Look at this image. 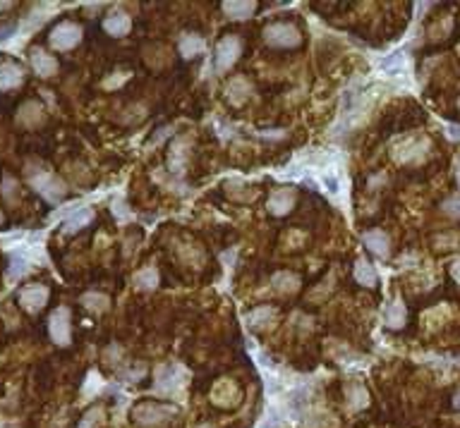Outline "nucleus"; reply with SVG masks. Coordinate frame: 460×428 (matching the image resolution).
Here are the masks:
<instances>
[{
  "label": "nucleus",
  "mask_w": 460,
  "mask_h": 428,
  "mask_svg": "<svg viewBox=\"0 0 460 428\" xmlns=\"http://www.w3.org/2000/svg\"><path fill=\"white\" fill-rule=\"evenodd\" d=\"M27 179H29V184L36 189V194H41L48 204H58V201L65 199V194H67L65 182L55 172L46 170V168H41V165L36 168V163H27Z\"/></svg>",
  "instance_id": "nucleus-1"
},
{
  "label": "nucleus",
  "mask_w": 460,
  "mask_h": 428,
  "mask_svg": "<svg viewBox=\"0 0 460 428\" xmlns=\"http://www.w3.org/2000/svg\"><path fill=\"white\" fill-rule=\"evenodd\" d=\"M187 378H189V371L182 364H161L156 369L154 392L164 397H175L187 385Z\"/></svg>",
  "instance_id": "nucleus-2"
},
{
  "label": "nucleus",
  "mask_w": 460,
  "mask_h": 428,
  "mask_svg": "<svg viewBox=\"0 0 460 428\" xmlns=\"http://www.w3.org/2000/svg\"><path fill=\"white\" fill-rule=\"evenodd\" d=\"M431 144L427 137H417V134H408V137H398L391 144V156L398 163H422L427 158Z\"/></svg>",
  "instance_id": "nucleus-3"
},
{
  "label": "nucleus",
  "mask_w": 460,
  "mask_h": 428,
  "mask_svg": "<svg viewBox=\"0 0 460 428\" xmlns=\"http://www.w3.org/2000/svg\"><path fill=\"white\" fill-rule=\"evenodd\" d=\"M264 41L273 48H295L300 46L302 34L290 22H273L264 29Z\"/></svg>",
  "instance_id": "nucleus-4"
},
{
  "label": "nucleus",
  "mask_w": 460,
  "mask_h": 428,
  "mask_svg": "<svg viewBox=\"0 0 460 428\" xmlns=\"http://www.w3.org/2000/svg\"><path fill=\"white\" fill-rule=\"evenodd\" d=\"M240 53H243V38L235 36V34H228V36H223L221 41H218V46H216L214 70L218 72V75L228 72L230 67L238 63Z\"/></svg>",
  "instance_id": "nucleus-5"
},
{
  "label": "nucleus",
  "mask_w": 460,
  "mask_h": 428,
  "mask_svg": "<svg viewBox=\"0 0 460 428\" xmlns=\"http://www.w3.org/2000/svg\"><path fill=\"white\" fill-rule=\"evenodd\" d=\"M178 409L173 407V404H161V402H142L134 407V421H137L139 426L144 428H151V426H159L164 424L166 419H171L173 414H175Z\"/></svg>",
  "instance_id": "nucleus-6"
},
{
  "label": "nucleus",
  "mask_w": 460,
  "mask_h": 428,
  "mask_svg": "<svg viewBox=\"0 0 460 428\" xmlns=\"http://www.w3.org/2000/svg\"><path fill=\"white\" fill-rule=\"evenodd\" d=\"M48 335L58 347H67L72 340V313L67 307H58L48 318Z\"/></svg>",
  "instance_id": "nucleus-7"
},
{
  "label": "nucleus",
  "mask_w": 460,
  "mask_h": 428,
  "mask_svg": "<svg viewBox=\"0 0 460 428\" xmlns=\"http://www.w3.org/2000/svg\"><path fill=\"white\" fill-rule=\"evenodd\" d=\"M82 41V27L75 22H60L53 31H50V46L55 50H72Z\"/></svg>",
  "instance_id": "nucleus-8"
},
{
  "label": "nucleus",
  "mask_w": 460,
  "mask_h": 428,
  "mask_svg": "<svg viewBox=\"0 0 460 428\" xmlns=\"http://www.w3.org/2000/svg\"><path fill=\"white\" fill-rule=\"evenodd\" d=\"M48 295L50 292H48L46 285H27L20 290V297H17V300H20V307L24 309V311L38 313L43 307H46Z\"/></svg>",
  "instance_id": "nucleus-9"
},
{
  "label": "nucleus",
  "mask_w": 460,
  "mask_h": 428,
  "mask_svg": "<svg viewBox=\"0 0 460 428\" xmlns=\"http://www.w3.org/2000/svg\"><path fill=\"white\" fill-rule=\"evenodd\" d=\"M295 206V189L293 187H278L273 189V194L268 196L266 208L273 216H288Z\"/></svg>",
  "instance_id": "nucleus-10"
},
{
  "label": "nucleus",
  "mask_w": 460,
  "mask_h": 428,
  "mask_svg": "<svg viewBox=\"0 0 460 428\" xmlns=\"http://www.w3.org/2000/svg\"><path fill=\"white\" fill-rule=\"evenodd\" d=\"M29 63H31V70H34V75H38V77H53L55 72H58V60L53 58V55H48L46 50H41V48H31L29 50Z\"/></svg>",
  "instance_id": "nucleus-11"
},
{
  "label": "nucleus",
  "mask_w": 460,
  "mask_h": 428,
  "mask_svg": "<svg viewBox=\"0 0 460 428\" xmlns=\"http://www.w3.org/2000/svg\"><path fill=\"white\" fill-rule=\"evenodd\" d=\"M132 29V17L125 13V10H113L110 15H106L103 20V31L110 34V36L120 38L125 34H130Z\"/></svg>",
  "instance_id": "nucleus-12"
},
{
  "label": "nucleus",
  "mask_w": 460,
  "mask_h": 428,
  "mask_svg": "<svg viewBox=\"0 0 460 428\" xmlns=\"http://www.w3.org/2000/svg\"><path fill=\"white\" fill-rule=\"evenodd\" d=\"M278 318V311L273 307H259L245 316V323L254 330H271Z\"/></svg>",
  "instance_id": "nucleus-13"
},
{
  "label": "nucleus",
  "mask_w": 460,
  "mask_h": 428,
  "mask_svg": "<svg viewBox=\"0 0 460 428\" xmlns=\"http://www.w3.org/2000/svg\"><path fill=\"white\" fill-rule=\"evenodd\" d=\"M362 242L364 246H367L369 251H372L377 258H389L391 254V239L386 233H381V230H369V233L362 235Z\"/></svg>",
  "instance_id": "nucleus-14"
},
{
  "label": "nucleus",
  "mask_w": 460,
  "mask_h": 428,
  "mask_svg": "<svg viewBox=\"0 0 460 428\" xmlns=\"http://www.w3.org/2000/svg\"><path fill=\"white\" fill-rule=\"evenodd\" d=\"M252 91H254V89H252V84L247 77H233V80L226 84V98L233 105H243L252 96Z\"/></svg>",
  "instance_id": "nucleus-15"
},
{
  "label": "nucleus",
  "mask_w": 460,
  "mask_h": 428,
  "mask_svg": "<svg viewBox=\"0 0 460 428\" xmlns=\"http://www.w3.org/2000/svg\"><path fill=\"white\" fill-rule=\"evenodd\" d=\"M43 117H46V112H43V105L38 103V101H27V103L17 110V122H20L22 127H38L43 122Z\"/></svg>",
  "instance_id": "nucleus-16"
},
{
  "label": "nucleus",
  "mask_w": 460,
  "mask_h": 428,
  "mask_svg": "<svg viewBox=\"0 0 460 428\" xmlns=\"http://www.w3.org/2000/svg\"><path fill=\"white\" fill-rule=\"evenodd\" d=\"M24 82V70L17 63H3L0 65V91H13L22 87Z\"/></svg>",
  "instance_id": "nucleus-17"
},
{
  "label": "nucleus",
  "mask_w": 460,
  "mask_h": 428,
  "mask_svg": "<svg viewBox=\"0 0 460 428\" xmlns=\"http://www.w3.org/2000/svg\"><path fill=\"white\" fill-rule=\"evenodd\" d=\"M189 139H178L171 149V156H168V170L180 175L187 165V158H189Z\"/></svg>",
  "instance_id": "nucleus-18"
},
{
  "label": "nucleus",
  "mask_w": 460,
  "mask_h": 428,
  "mask_svg": "<svg viewBox=\"0 0 460 428\" xmlns=\"http://www.w3.org/2000/svg\"><path fill=\"white\" fill-rule=\"evenodd\" d=\"M92 221H94V208H89V206H77L75 211H72L70 216L65 218L63 233L72 235V233H77V230L87 228V225L92 223Z\"/></svg>",
  "instance_id": "nucleus-19"
},
{
  "label": "nucleus",
  "mask_w": 460,
  "mask_h": 428,
  "mask_svg": "<svg viewBox=\"0 0 460 428\" xmlns=\"http://www.w3.org/2000/svg\"><path fill=\"white\" fill-rule=\"evenodd\" d=\"M221 10L226 13L228 20H250L257 10V3H252V0H226Z\"/></svg>",
  "instance_id": "nucleus-20"
},
{
  "label": "nucleus",
  "mask_w": 460,
  "mask_h": 428,
  "mask_svg": "<svg viewBox=\"0 0 460 428\" xmlns=\"http://www.w3.org/2000/svg\"><path fill=\"white\" fill-rule=\"evenodd\" d=\"M178 48H180V55L185 60H192L197 58V55H201L206 50V43L204 38L199 36V34H182L180 36V43H178Z\"/></svg>",
  "instance_id": "nucleus-21"
},
{
  "label": "nucleus",
  "mask_w": 460,
  "mask_h": 428,
  "mask_svg": "<svg viewBox=\"0 0 460 428\" xmlns=\"http://www.w3.org/2000/svg\"><path fill=\"white\" fill-rule=\"evenodd\" d=\"M379 67H381V72H384V75H389V77H403V75H405V70H408L405 50H396V53L386 55V58L381 60Z\"/></svg>",
  "instance_id": "nucleus-22"
},
{
  "label": "nucleus",
  "mask_w": 460,
  "mask_h": 428,
  "mask_svg": "<svg viewBox=\"0 0 460 428\" xmlns=\"http://www.w3.org/2000/svg\"><path fill=\"white\" fill-rule=\"evenodd\" d=\"M352 275H355L357 285H362V287H374L379 283L377 268H374L367 258H357L355 266H352Z\"/></svg>",
  "instance_id": "nucleus-23"
},
{
  "label": "nucleus",
  "mask_w": 460,
  "mask_h": 428,
  "mask_svg": "<svg viewBox=\"0 0 460 428\" xmlns=\"http://www.w3.org/2000/svg\"><path fill=\"white\" fill-rule=\"evenodd\" d=\"M405 320H408V311H405V307H403V302L401 300L389 302V307H386V311H384V323L389 325L391 330H401L403 325H405Z\"/></svg>",
  "instance_id": "nucleus-24"
},
{
  "label": "nucleus",
  "mask_w": 460,
  "mask_h": 428,
  "mask_svg": "<svg viewBox=\"0 0 460 428\" xmlns=\"http://www.w3.org/2000/svg\"><path fill=\"white\" fill-rule=\"evenodd\" d=\"M214 402L216 404H223V407H233L235 404V399H238L240 395H238V388H235V383L233 381H221V383H216V388H214Z\"/></svg>",
  "instance_id": "nucleus-25"
},
{
  "label": "nucleus",
  "mask_w": 460,
  "mask_h": 428,
  "mask_svg": "<svg viewBox=\"0 0 460 428\" xmlns=\"http://www.w3.org/2000/svg\"><path fill=\"white\" fill-rule=\"evenodd\" d=\"M345 397H347V407H350L352 412H360V409H364L369 404L367 390L362 388V383H355V381L345 388Z\"/></svg>",
  "instance_id": "nucleus-26"
},
{
  "label": "nucleus",
  "mask_w": 460,
  "mask_h": 428,
  "mask_svg": "<svg viewBox=\"0 0 460 428\" xmlns=\"http://www.w3.org/2000/svg\"><path fill=\"white\" fill-rule=\"evenodd\" d=\"M271 283L280 295H293V292H297V287H300V278L288 273V270H280V273H276L271 278Z\"/></svg>",
  "instance_id": "nucleus-27"
},
{
  "label": "nucleus",
  "mask_w": 460,
  "mask_h": 428,
  "mask_svg": "<svg viewBox=\"0 0 460 428\" xmlns=\"http://www.w3.org/2000/svg\"><path fill=\"white\" fill-rule=\"evenodd\" d=\"M80 302L87 311H94V313H103V311H108V307H110V300L106 295H101V292H87V295H82Z\"/></svg>",
  "instance_id": "nucleus-28"
},
{
  "label": "nucleus",
  "mask_w": 460,
  "mask_h": 428,
  "mask_svg": "<svg viewBox=\"0 0 460 428\" xmlns=\"http://www.w3.org/2000/svg\"><path fill=\"white\" fill-rule=\"evenodd\" d=\"M134 287L137 290H156L159 287V270H156L154 266H147L142 268L139 273H134Z\"/></svg>",
  "instance_id": "nucleus-29"
},
{
  "label": "nucleus",
  "mask_w": 460,
  "mask_h": 428,
  "mask_svg": "<svg viewBox=\"0 0 460 428\" xmlns=\"http://www.w3.org/2000/svg\"><path fill=\"white\" fill-rule=\"evenodd\" d=\"M29 268H31V258L29 256H27V254H15L13 263H10V268H8V280H10V283H15V280L24 278V275L29 273Z\"/></svg>",
  "instance_id": "nucleus-30"
},
{
  "label": "nucleus",
  "mask_w": 460,
  "mask_h": 428,
  "mask_svg": "<svg viewBox=\"0 0 460 428\" xmlns=\"http://www.w3.org/2000/svg\"><path fill=\"white\" fill-rule=\"evenodd\" d=\"M103 416H106L103 407H92L87 414L82 416V421H80V426L77 428H99L101 424H103Z\"/></svg>",
  "instance_id": "nucleus-31"
},
{
  "label": "nucleus",
  "mask_w": 460,
  "mask_h": 428,
  "mask_svg": "<svg viewBox=\"0 0 460 428\" xmlns=\"http://www.w3.org/2000/svg\"><path fill=\"white\" fill-rule=\"evenodd\" d=\"M103 381H101V376L96 374V371H92L89 374V378H87V383H84V388H82V392H84V397H94L96 392H101L103 390Z\"/></svg>",
  "instance_id": "nucleus-32"
},
{
  "label": "nucleus",
  "mask_w": 460,
  "mask_h": 428,
  "mask_svg": "<svg viewBox=\"0 0 460 428\" xmlns=\"http://www.w3.org/2000/svg\"><path fill=\"white\" fill-rule=\"evenodd\" d=\"M280 426H283V414H280L278 409L268 407L266 414H264L259 428H280Z\"/></svg>",
  "instance_id": "nucleus-33"
},
{
  "label": "nucleus",
  "mask_w": 460,
  "mask_h": 428,
  "mask_svg": "<svg viewBox=\"0 0 460 428\" xmlns=\"http://www.w3.org/2000/svg\"><path fill=\"white\" fill-rule=\"evenodd\" d=\"M110 211H113V216L117 218V221H132L130 206H127L122 199H113V204H110Z\"/></svg>",
  "instance_id": "nucleus-34"
},
{
  "label": "nucleus",
  "mask_w": 460,
  "mask_h": 428,
  "mask_svg": "<svg viewBox=\"0 0 460 428\" xmlns=\"http://www.w3.org/2000/svg\"><path fill=\"white\" fill-rule=\"evenodd\" d=\"M3 196H5V201H8V204H15L17 201V182L13 177H5V182H3Z\"/></svg>",
  "instance_id": "nucleus-35"
},
{
  "label": "nucleus",
  "mask_w": 460,
  "mask_h": 428,
  "mask_svg": "<svg viewBox=\"0 0 460 428\" xmlns=\"http://www.w3.org/2000/svg\"><path fill=\"white\" fill-rule=\"evenodd\" d=\"M127 80H130V72H113V77H108V80L103 82V89H117Z\"/></svg>",
  "instance_id": "nucleus-36"
},
{
  "label": "nucleus",
  "mask_w": 460,
  "mask_h": 428,
  "mask_svg": "<svg viewBox=\"0 0 460 428\" xmlns=\"http://www.w3.org/2000/svg\"><path fill=\"white\" fill-rule=\"evenodd\" d=\"M103 359H106V362H108L110 366H115V364L122 359V349H120V345H110V347L103 352Z\"/></svg>",
  "instance_id": "nucleus-37"
},
{
  "label": "nucleus",
  "mask_w": 460,
  "mask_h": 428,
  "mask_svg": "<svg viewBox=\"0 0 460 428\" xmlns=\"http://www.w3.org/2000/svg\"><path fill=\"white\" fill-rule=\"evenodd\" d=\"M444 211L451 213L453 218H460V196H451L444 201Z\"/></svg>",
  "instance_id": "nucleus-38"
},
{
  "label": "nucleus",
  "mask_w": 460,
  "mask_h": 428,
  "mask_svg": "<svg viewBox=\"0 0 460 428\" xmlns=\"http://www.w3.org/2000/svg\"><path fill=\"white\" fill-rule=\"evenodd\" d=\"M144 374L147 371L139 366V369H132V371H122V381H130V383H137V381H142L144 378Z\"/></svg>",
  "instance_id": "nucleus-39"
},
{
  "label": "nucleus",
  "mask_w": 460,
  "mask_h": 428,
  "mask_svg": "<svg viewBox=\"0 0 460 428\" xmlns=\"http://www.w3.org/2000/svg\"><path fill=\"white\" fill-rule=\"evenodd\" d=\"M446 134L451 139H460V127H456V125H446Z\"/></svg>",
  "instance_id": "nucleus-40"
},
{
  "label": "nucleus",
  "mask_w": 460,
  "mask_h": 428,
  "mask_svg": "<svg viewBox=\"0 0 460 428\" xmlns=\"http://www.w3.org/2000/svg\"><path fill=\"white\" fill-rule=\"evenodd\" d=\"M451 278L460 285V261H456V263L451 266Z\"/></svg>",
  "instance_id": "nucleus-41"
},
{
  "label": "nucleus",
  "mask_w": 460,
  "mask_h": 428,
  "mask_svg": "<svg viewBox=\"0 0 460 428\" xmlns=\"http://www.w3.org/2000/svg\"><path fill=\"white\" fill-rule=\"evenodd\" d=\"M0 428H20L15 421H0Z\"/></svg>",
  "instance_id": "nucleus-42"
},
{
  "label": "nucleus",
  "mask_w": 460,
  "mask_h": 428,
  "mask_svg": "<svg viewBox=\"0 0 460 428\" xmlns=\"http://www.w3.org/2000/svg\"><path fill=\"white\" fill-rule=\"evenodd\" d=\"M456 179H458V187H460V158L456 161Z\"/></svg>",
  "instance_id": "nucleus-43"
},
{
  "label": "nucleus",
  "mask_w": 460,
  "mask_h": 428,
  "mask_svg": "<svg viewBox=\"0 0 460 428\" xmlns=\"http://www.w3.org/2000/svg\"><path fill=\"white\" fill-rule=\"evenodd\" d=\"M453 407L460 409V392H456V397H453Z\"/></svg>",
  "instance_id": "nucleus-44"
},
{
  "label": "nucleus",
  "mask_w": 460,
  "mask_h": 428,
  "mask_svg": "<svg viewBox=\"0 0 460 428\" xmlns=\"http://www.w3.org/2000/svg\"><path fill=\"white\" fill-rule=\"evenodd\" d=\"M13 8V3H0V13H3V10H10Z\"/></svg>",
  "instance_id": "nucleus-45"
},
{
  "label": "nucleus",
  "mask_w": 460,
  "mask_h": 428,
  "mask_svg": "<svg viewBox=\"0 0 460 428\" xmlns=\"http://www.w3.org/2000/svg\"><path fill=\"white\" fill-rule=\"evenodd\" d=\"M0 223H3V213H0Z\"/></svg>",
  "instance_id": "nucleus-46"
},
{
  "label": "nucleus",
  "mask_w": 460,
  "mask_h": 428,
  "mask_svg": "<svg viewBox=\"0 0 460 428\" xmlns=\"http://www.w3.org/2000/svg\"><path fill=\"white\" fill-rule=\"evenodd\" d=\"M458 108H460V98H458Z\"/></svg>",
  "instance_id": "nucleus-47"
}]
</instances>
